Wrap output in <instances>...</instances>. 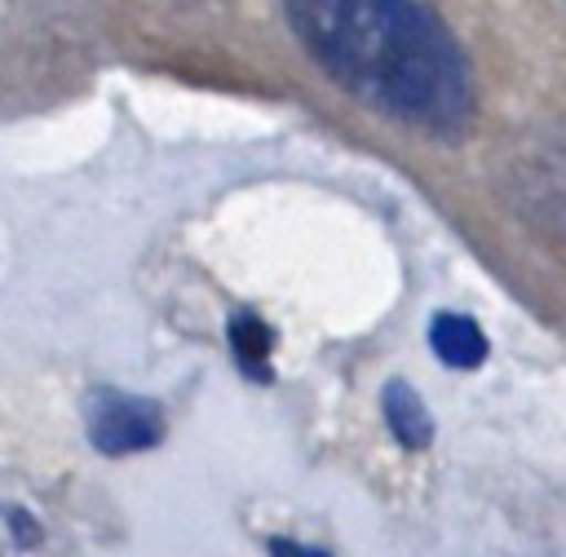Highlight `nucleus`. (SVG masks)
<instances>
[{"label": "nucleus", "instance_id": "1", "mask_svg": "<svg viewBox=\"0 0 566 557\" xmlns=\"http://www.w3.org/2000/svg\"><path fill=\"white\" fill-rule=\"evenodd\" d=\"M287 18L310 57L358 102L442 137L469 124V62L420 0H287Z\"/></svg>", "mask_w": 566, "mask_h": 557}, {"label": "nucleus", "instance_id": "2", "mask_svg": "<svg viewBox=\"0 0 566 557\" xmlns=\"http://www.w3.org/2000/svg\"><path fill=\"white\" fill-rule=\"evenodd\" d=\"M164 438V416L155 402L102 389L88 402V442L102 455H133Z\"/></svg>", "mask_w": 566, "mask_h": 557}, {"label": "nucleus", "instance_id": "3", "mask_svg": "<svg viewBox=\"0 0 566 557\" xmlns=\"http://www.w3.org/2000/svg\"><path fill=\"white\" fill-rule=\"evenodd\" d=\"M429 349L455 371H473L486 362V336L469 314H438L429 323Z\"/></svg>", "mask_w": 566, "mask_h": 557}, {"label": "nucleus", "instance_id": "4", "mask_svg": "<svg viewBox=\"0 0 566 557\" xmlns=\"http://www.w3.org/2000/svg\"><path fill=\"white\" fill-rule=\"evenodd\" d=\"M380 407H385V424H389V433H394L407 451H420V446L433 442L429 407H424V398H420L407 380H389L385 393H380Z\"/></svg>", "mask_w": 566, "mask_h": 557}, {"label": "nucleus", "instance_id": "5", "mask_svg": "<svg viewBox=\"0 0 566 557\" xmlns=\"http://www.w3.org/2000/svg\"><path fill=\"white\" fill-rule=\"evenodd\" d=\"M226 336H230V349H234L239 367H243L252 380H270V345H274L270 327H265L256 314H248V309H243V314H234V318H230Z\"/></svg>", "mask_w": 566, "mask_h": 557}, {"label": "nucleus", "instance_id": "6", "mask_svg": "<svg viewBox=\"0 0 566 557\" xmlns=\"http://www.w3.org/2000/svg\"><path fill=\"white\" fill-rule=\"evenodd\" d=\"M265 548H270V557H327L323 548H310V544H292V539H270Z\"/></svg>", "mask_w": 566, "mask_h": 557}]
</instances>
